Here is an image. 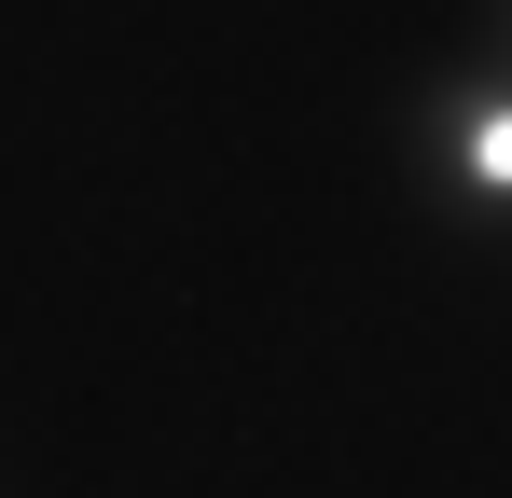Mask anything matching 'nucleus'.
Segmentation results:
<instances>
[{
  "label": "nucleus",
  "mask_w": 512,
  "mask_h": 498,
  "mask_svg": "<svg viewBox=\"0 0 512 498\" xmlns=\"http://www.w3.org/2000/svg\"><path fill=\"white\" fill-rule=\"evenodd\" d=\"M443 180H457V208H512V70L499 56H471V70L443 83Z\"/></svg>",
  "instance_id": "nucleus-1"
}]
</instances>
